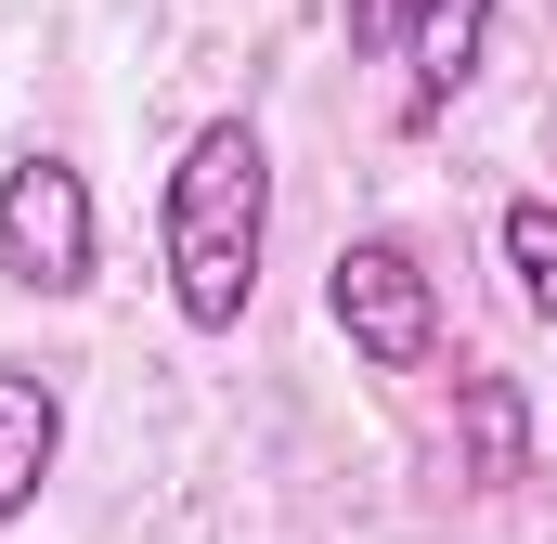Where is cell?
<instances>
[{
    "mask_svg": "<svg viewBox=\"0 0 557 544\" xmlns=\"http://www.w3.org/2000/svg\"><path fill=\"white\" fill-rule=\"evenodd\" d=\"M506 272H519L532 311H557V195H519L506 208Z\"/></svg>",
    "mask_w": 557,
    "mask_h": 544,
    "instance_id": "52a82bcc",
    "label": "cell"
},
{
    "mask_svg": "<svg viewBox=\"0 0 557 544\" xmlns=\"http://www.w3.org/2000/svg\"><path fill=\"white\" fill-rule=\"evenodd\" d=\"M52 454H65V390H52L39 363H0V532L39 506Z\"/></svg>",
    "mask_w": 557,
    "mask_h": 544,
    "instance_id": "277c9868",
    "label": "cell"
},
{
    "mask_svg": "<svg viewBox=\"0 0 557 544\" xmlns=\"http://www.w3.org/2000/svg\"><path fill=\"white\" fill-rule=\"evenodd\" d=\"M324 311H337V337H350L376 376H416L428 350H441V298H428L416 247H389V234L337 247V272H324Z\"/></svg>",
    "mask_w": 557,
    "mask_h": 544,
    "instance_id": "3957f363",
    "label": "cell"
},
{
    "mask_svg": "<svg viewBox=\"0 0 557 544\" xmlns=\"http://www.w3.org/2000/svg\"><path fill=\"white\" fill-rule=\"evenodd\" d=\"M428 0H350V52H403Z\"/></svg>",
    "mask_w": 557,
    "mask_h": 544,
    "instance_id": "ba28073f",
    "label": "cell"
},
{
    "mask_svg": "<svg viewBox=\"0 0 557 544\" xmlns=\"http://www.w3.org/2000/svg\"><path fill=\"white\" fill-rule=\"evenodd\" d=\"M104 260V234H91V182L65 169V156H13L0 169V285H26V298H78Z\"/></svg>",
    "mask_w": 557,
    "mask_h": 544,
    "instance_id": "7a4b0ae2",
    "label": "cell"
},
{
    "mask_svg": "<svg viewBox=\"0 0 557 544\" xmlns=\"http://www.w3.org/2000/svg\"><path fill=\"white\" fill-rule=\"evenodd\" d=\"M480 26H493V0H428L416 13V39H403V52H416V118H441V104L480 78Z\"/></svg>",
    "mask_w": 557,
    "mask_h": 544,
    "instance_id": "5b68a950",
    "label": "cell"
},
{
    "mask_svg": "<svg viewBox=\"0 0 557 544\" xmlns=\"http://www.w3.org/2000/svg\"><path fill=\"white\" fill-rule=\"evenodd\" d=\"M156 234H169L182 324L195 337H234L247 298H260V247H273V143L247 131V118H208V131L182 143V169H169Z\"/></svg>",
    "mask_w": 557,
    "mask_h": 544,
    "instance_id": "6da1fadb",
    "label": "cell"
},
{
    "mask_svg": "<svg viewBox=\"0 0 557 544\" xmlns=\"http://www.w3.org/2000/svg\"><path fill=\"white\" fill-rule=\"evenodd\" d=\"M506 480H519V390L467 376V493H506Z\"/></svg>",
    "mask_w": 557,
    "mask_h": 544,
    "instance_id": "8992f818",
    "label": "cell"
}]
</instances>
